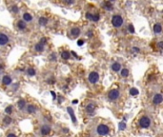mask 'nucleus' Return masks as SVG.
Returning a JSON list of instances; mask_svg holds the SVG:
<instances>
[{
    "label": "nucleus",
    "mask_w": 163,
    "mask_h": 137,
    "mask_svg": "<svg viewBox=\"0 0 163 137\" xmlns=\"http://www.w3.org/2000/svg\"><path fill=\"white\" fill-rule=\"evenodd\" d=\"M111 128L106 123H99L94 128V133L98 136H106L110 133Z\"/></svg>",
    "instance_id": "nucleus-1"
},
{
    "label": "nucleus",
    "mask_w": 163,
    "mask_h": 137,
    "mask_svg": "<svg viewBox=\"0 0 163 137\" xmlns=\"http://www.w3.org/2000/svg\"><path fill=\"white\" fill-rule=\"evenodd\" d=\"M153 124V117L150 114H143L138 119V126L142 129H149Z\"/></svg>",
    "instance_id": "nucleus-2"
},
{
    "label": "nucleus",
    "mask_w": 163,
    "mask_h": 137,
    "mask_svg": "<svg viewBox=\"0 0 163 137\" xmlns=\"http://www.w3.org/2000/svg\"><path fill=\"white\" fill-rule=\"evenodd\" d=\"M11 42V35L5 30H0V47H6Z\"/></svg>",
    "instance_id": "nucleus-3"
},
{
    "label": "nucleus",
    "mask_w": 163,
    "mask_h": 137,
    "mask_svg": "<svg viewBox=\"0 0 163 137\" xmlns=\"http://www.w3.org/2000/svg\"><path fill=\"white\" fill-rule=\"evenodd\" d=\"M14 28L19 33H27L29 30V24L20 17V18H17L14 21Z\"/></svg>",
    "instance_id": "nucleus-4"
},
{
    "label": "nucleus",
    "mask_w": 163,
    "mask_h": 137,
    "mask_svg": "<svg viewBox=\"0 0 163 137\" xmlns=\"http://www.w3.org/2000/svg\"><path fill=\"white\" fill-rule=\"evenodd\" d=\"M82 30L79 26H71L68 30V37L70 39H77L81 35Z\"/></svg>",
    "instance_id": "nucleus-5"
},
{
    "label": "nucleus",
    "mask_w": 163,
    "mask_h": 137,
    "mask_svg": "<svg viewBox=\"0 0 163 137\" xmlns=\"http://www.w3.org/2000/svg\"><path fill=\"white\" fill-rule=\"evenodd\" d=\"M47 43H48V37H41V39L38 41V42H36L35 45H34V51L35 52L37 53H41L45 51V48L47 46Z\"/></svg>",
    "instance_id": "nucleus-6"
},
{
    "label": "nucleus",
    "mask_w": 163,
    "mask_h": 137,
    "mask_svg": "<svg viewBox=\"0 0 163 137\" xmlns=\"http://www.w3.org/2000/svg\"><path fill=\"white\" fill-rule=\"evenodd\" d=\"M112 25L113 28H116V29H119V28H121L123 26V24H124V19H123V17L121 14H113L112 16Z\"/></svg>",
    "instance_id": "nucleus-7"
},
{
    "label": "nucleus",
    "mask_w": 163,
    "mask_h": 137,
    "mask_svg": "<svg viewBox=\"0 0 163 137\" xmlns=\"http://www.w3.org/2000/svg\"><path fill=\"white\" fill-rule=\"evenodd\" d=\"M120 96H121V92H120L118 89L111 90L107 94V98L109 101H111V102H114V101L118 100L120 98Z\"/></svg>",
    "instance_id": "nucleus-8"
},
{
    "label": "nucleus",
    "mask_w": 163,
    "mask_h": 137,
    "mask_svg": "<svg viewBox=\"0 0 163 137\" xmlns=\"http://www.w3.org/2000/svg\"><path fill=\"white\" fill-rule=\"evenodd\" d=\"M88 80L91 84H96L99 81V73L97 71H91L88 76Z\"/></svg>",
    "instance_id": "nucleus-9"
},
{
    "label": "nucleus",
    "mask_w": 163,
    "mask_h": 137,
    "mask_svg": "<svg viewBox=\"0 0 163 137\" xmlns=\"http://www.w3.org/2000/svg\"><path fill=\"white\" fill-rule=\"evenodd\" d=\"M21 18L28 24H31L34 20V15L32 13H30V11H24V13H22Z\"/></svg>",
    "instance_id": "nucleus-10"
},
{
    "label": "nucleus",
    "mask_w": 163,
    "mask_h": 137,
    "mask_svg": "<svg viewBox=\"0 0 163 137\" xmlns=\"http://www.w3.org/2000/svg\"><path fill=\"white\" fill-rule=\"evenodd\" d=\"M37 23L40 27H47L50 24V18L46 15H40L37 20Z\"/></svg>",
    "instance_id": "nucleus-11"
},
{
    "label": "nucleus",
    "mask_w": 163,
    "mask_h": 137,
    "mask_svg": "<svg viewBox=\"0 0 163 137\" xmlns=\"http://www.w3.org/2000/svg\"><path fill=\"white\" fill-rule=\"evenodd\" d=\"M85 111H86V112L88 114V115H90V116L94 115V114H95V104L93 103V102L89 103V104L86 106Z\"/></svg>",
    "instance_id": "nucleus-12"
},
{
    "label": "nucleus",
    "mask_w": 163,
    "mask_h": 137,
    "mask_svg": "<svg viewBox=\"0 0 163 137\" xmlns=\"http://www.w3.org/2000/svg\"><path fill=\"white\" fill-rule=\"evenodd\" d=\"M153 104L154 105H159L163 102V95L159 92H156L154 94V96H153Z\"/></svg>",
    "instance_id": "nucleus-13"
},
{
    "label": "nucleus",
    "mask_w": 163,
    "mask_h": 137,
    "mask_svg": "<svg viewBox=\"0 0 163 137\" xmlns=\"http://www.w3.org/2000/svg\"><path fill=\"white\" fill-rule=\"evenodd\" d=\"M1 83H2V85H4V86H10V85H11V83H13V78H11V75L5 74V75L2 76Z\"/></svg>",
    "instance_id": "nucleus-14"
},
{
    "label": "nucleus",
    "mask_w": 163,
    "mask_h": 137,
    "mask_svg": "<svg viewBox=\"0 0 163 137\" xmlns=\"http://www.w3.org/2000/svg\"><path fill=\"white\" fill-rule=\"evenodd\" d=\"M9 11H10L13 14L17 15L18 14H19L20 9H19V7H18V6H17V4L13 3V4H11V5L9 6Z\"/></svg>",
    "instance_id": "nucleus-15"
},
{
    "label": "nucleus",
    "mask_w": 163,
    "mask_h": 137,
    "mask_svg": "<svg viewBox=\"0 0 163 137\" xmlns=\"http://www.w3.org/2000/svg\"><path fill=\"white\" fill-rule=\"evenodd\" d=\"M121 69H122V67H121V64H120V62L114 61L111 65V70L113 71V73H118V71L121 70Z\"/></svg>",
    "instance_id": "nucleus-16"
},
{
    "label": "nucleus",
    "mask_w": 163,
    "mask_h": 137,
    "mask_svg": "<svg viewBox=\"0 0 163 137\" xmlns=\"http://www.w3.org/2000/svg\"><path fill=\"white\" fill-rule=\"evenodd\" d=\"M71 54H72V52L69 51L68 50H62L60 51V57H61L63 60H69L71 58Z\"/></svg>",
    "instance_id": "nucleus-17"
},
{
    "label": "nucleus",
    "mask_w": 163,
    "mask_h": 137,
    "mask_svg": "<svg viewBox=\"0 0 163 137\" xmlns=\"http://www.w3.org/2000/svg\"><path fill=\"white\" fill-rule=\"evenodd\" d=\"M67 111H68V114H69L70 116H71V119H72V123H74L75 125L77 124V119H76V117H75V111H74V110H72V109L71 108V107H68V108H67Z\"/></svg>",
    "instance_id": "nucleus-18"
},
{
    "label": "nucleus",
    "mask_w": 163,
    "mask_h": 137,
    "mask_svg": "<svg viewBox=\"0 0 163 137\" xmlns=\"http://www.w3.org/2000/svg\"><path fill=\"white\" fill-rule=\"evenodd\" d=\"M154 33L155 34H160L162 33V26L160 23H155L154 25Z\"/></svg>",
    "instance_id": "nucleus-19"
},
{
    "label": "nucleus",
    "mask_w": 163,
    "mask_h": 137,
    "mask_svg": "<svg viewBox=\"0 0 163 137\" xmlns=\"http://www.w3.org/2000/svg\"><path fill=\"white\" fill-rule=\"evenodd\" d=\"M51 132V127L48 126V125H44L43 127L41 128V133L43 135H48Z\"/></svg>",
    "instance_id": "nucleus-20"
},
{
    "label": "nucleus",
    "mask_w": 163,
    "mask_h": 137,
    "mask_svg": "<svg viewBox=\"0 0 163 137\" xmlns=\"http://www.w3.org/2000/svg\"><path fill=\"white\" fill-rule=\"evenodd\" d=\"M17 107H18V109H19V110H24L26 108V101L24 100L23 98H20L19 100H18V102H17Z\"/></svg>",
    "instance_id": "nucleus-21"
},
{
    "label": "nucleus",
    "mask_w": 163,
    "mask_h": 137,
    "mask_svg": "<svg viewBox=\"0 0 163 137\" xmlns=\"http://www.w3.org/2000/svg\"><path fill=\"white\" fill-rule=\"evenodd\" d=\"M129 73H130V71H129L128 68H123V69H121V70H120V75H121L122 78H126V77H128Z\"/></svg>",
    "instance_id": "nucleus-22"
},
{
    "label": "nucleus",
    "mask_w": 163,
    "mask_h": 137,
    "mask_svg": "<svg viewBox=\"0 0 163 137\" xmlns=\"http://www.w3.org/2000/svg\"><path fill=\"white\" fill-rule=\"evenodd\" d=\"M61 2L65 6H72L76 3V0H61Z\"/></svg>",
    "instance_id": "nucleus-23"
},
{
    "label": "nucleus",
    "mask_w": 163,
    "mask_h": 137,
    "mask_svg": "<svg viewBox=\"0 0 163 137\" xmlns=\"http://www.w3.org/2000/svg\"><path fill=\"white\" fill-rule=\"evenodd\" d=\"M27 111L29 112V114H34V112L36 111V107L34 106V105H29L27 106Z\"/></svg>",
    "instance_id": "nucleus-24"
},
{
    "label": "nucleus",
    "mask_w": 163,
    "mask_h": 137,
    "mask_svg": "<svg viewBox=\"0 0 163 137\" xmlns=\"http://www.w3.org/2000/svg\"><path fill=\"white\" fill-rule=\"evenodd\" d=\"M100 19V14L95 11V13L93 14V18H92V22H98Z\"/></svg>",
    "instance_id": "nucleus-25"
},
{
    "label": "nucleus",
    "mask_w": 163,
    "mask_h": 137,
    "mask_svg": "<svg viewBox=\"0 0 163 137\" xmlns=\"http://www.w3.org/2000/svg\"><path fill=\"white\" fill-rule=\"evenodd\" d=\"M103 7H104V9H105V10H107V11H113V4H112L111 2H109V1H107V2H105V3H104Z\"/></svg>",
    "instance_id": "nucleus-26"
},
{
    "label": "nucleus",
    "mask_w": 163,
    "mask_h": 137,
    "mask_svg": "<svg viewBox=\"0 0 163 137\" xmlns=\"http://www.w3.org/2000/svg\"><path fill=\"white\" fill-rule=\"evenodd\" d=\"M27 73L30 76H34L35 75V70L34 68H28L27 69Z\"/></svg>",
    "instance_id": "nucleus-27"
},
{
    "label": "nucleus",
    "mask_w": 163,
    "mask_h": 137,
    "mask_svg": "<svg viewBox=\"0 0 163 137\" xmlns=\"http://www.w3.org/2000/svg\"><path fill=\"white\" fill-rule=\"evenodd\" d=\"M93 14L92 11H87V13L85 14V17L89 20V21H92V18H93Z\"/></svg>",
    "instance_id": "nucleus-28"
},
{
    "label": "nucleus",
    "mask_w": 163,
    "mask_h": 137,
    "mask_svg": "<svg viewBox=\"0 0 163 137\" xmlns=\"http://www.w3.org/2000/svg\"><path fill=\"white\" fill-rule=\"evenodd\" d=\"M4 123L6 124V125H10L11 123V118L10 117V116H5V118H4Z\"/></svg>",
    "instance_id": "nucleus-29"
},
{
    "label": "nucleus",
    "mask_w": 163,
    "mask_h": 137,
    "mask_svg": "<svg viewBox=\"0 0 163 137\" xmlns=\"http://www.w3.org/2000/svg\"><path fill=\"white\" fill-rule=\"evenodd\" d=\"M11 111H13V107H11V106H9V107H7V108L5 109V112L7 114H11Z\"/></svg>",
    "instance_id": "nucleus-30"
},
{
    "label": "nucleus",
    "mask_w": 163,
    "mask_h": 137,
    "mask_svg": "<svg viewBox=\"0 0 163 137\" xmlns=\"http://www.w3.org/2000/svg\"><path fill=\"white\" fill-rule=\"evenodd\" d=\"M50 61L56 62V53H52V54H51V56H50Z\"/></svg>",
    "instance_id": "nucleus-31"
},
{
    "label": "nucleus",
    "mask_w": 163,
    "mask_h": 137,
    "mask_svg": "<svg viewBox=\"0 0 163 137\" xmlns=\"http://www.w3.org/2000/svg\"><path fill=\"white\" fill-rule=\"evenodd\" d=\"M128 30H129V32H130L131 33H135V28H134V26H133V24H129Z\"/></svg>",
    "instance_id": "nucleus-32"
},
{
    "label": "nucleus",
    "mask_w": 163,
    "mask_h": 137,
    "mask_svg": "<svg viewBox=\"0 0 163 137\" xmlns=\"http://www.w3.org/2000/svg\"><path fill=\"white\" fill-rule=\"evenodd\" d=\"M130 93H131L132 95H137V94H138V91L136 90V89H131Z\"/></svg>",
    "instance_id": "nucleus-33"
},
{
    "label": "nucleus",
    "mask_w": 163,
    "mask_h": 137,
    "mask_svg": "<svg viewBox=\"0 0 163 137\" xmlns=\"http://www.w3.org/2000/svg\"><path fill=\"white\" fill-rule=\"evenodd\" d=\"M87 35H88L89 37H92L93 36V31H92V30H89V32L87 33Z\"/></svg>",
    "instance_id": "nucleus-34"
},
{
    "label": "nucleus",
    "mask_w": 163,
    "mask_h": 137,
    "mask_svg": "<svg viewBox=\"0 0 163 137\" xmlns=\"http://www.w3.org/2000/svg\"><path fill=\"white\" fill-rule=\"evenodd\" d=\"M158 48H160V49H163V41H160V42H158Z\"/></svg>",
    "instance_id": "nucleus-35"
},
{
    "label": "nucleus",
    "mask_w": 163,
    "mask_h": 137,
    "mask_svg": "<svg viewBox=\"0 0 163 137\" xmlns=\"http://www.w3.org/2000/svg\"><path fill=\"white\" fill-rule=\"evenodd\" d=\"M51 93H52V96H53V100H56V92H51Z\"/></svg>",
    "instance_id": "nucleus-36"
},
{
    "label": "nucleus",
    "mask_w": 163,
    "mask_h": 137,
    "mask_svg": "<svg viewBox=\"0 0 163 137\" xmlns=\"http://www.w3.org/2000/svg\"><path fill=\"white\" fill-rule=\"evenodd\" d=\"M133 51H136V52H139V51H140V50L138 49V48H136V47H134V48H133Z\"/></svg>",
    "instance_id": "nucleus-37"
},
{
    "label": "nucleus",
    "mask_w": 163,
    "mask_h": 137,
    "mask_svg": "<svg viewBox=\"0 0 163 137\" xmlns=\"http://www.w3.org/2000/svg\"><path fill=\"white\" fill-rule=\"evenodd\" d=\"M7 137H17V136H16L15 134H13V133H11V134H9V135H8Z\"/></svg>",
    "instance_id": "nucleus-38"
},
{
    "label": "nucleus",
    "mask_w": 163,
    "mask_h": 137,
    "mask_svg": "<svg viewBox=\"0 0 163 137\" xmlns=\"http://www.w3.org/2000/svg\"><path fill=\"white\" fill-rule=\"evenodd\" d=\"M72 103H74V104H77L78 101H77V100H74V101H72Z\"/></svg>",
    "instance_id": "nucleus-39"
},
{
    "label": "nucleus",
    "mask_w": 163,
    "mask_h": 137,
    "mask_svg": "<svg viewBox=\"0 0 163 137\" xmlns=\"http://www.w3.org/2000/svg\"><path fill=\"white\" fill-rule=\"evenodd\" d=\"M3 70V65L0 64V70Z\"/></svg>",
    "instance_id": "nucleus-40"
},
{
    "label": "nucleus",
    "mask_w": 163,
    "mask_h": 137,
    "mask_svg": "<svg viewBox=\"0 0 163 137\" xmlns=\"http://www.w3.org/2000/svg\"><path fill=\"white\" fill-rule=\"evenodd\" d=\"M108 1H109V2H111V3H113V2L116 1V0H108Z\"/></svg>",
    "instance_id": "nucleus-41"
}]
</instances>
